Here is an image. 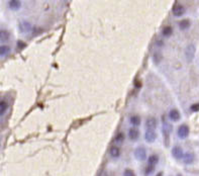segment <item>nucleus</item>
Segmentation results:
<instances>
[{"label": "nucleus", "mask_w": 199, "mask_h": 176, "mask_svg": "<svg viewBox=\"0 0 199 176\" xmlns=\"http://www.w3.org/2000/svg\"><path fill=\"white\" fill-rule=\"evenodd\" d=\"M128 137L131 141L138 140V137H140V132H138L137 128H131L128 132Z\"/></svg>", "instance_id": "1a4fd4ad"}, {"label": "nucleus", "mask_w": 199, "mask_h": 176, "mask_svg": "<svg viewBox=\"0 0 199 176\" xmlns=\"http://www.w3.org/2000/svg\"><path fill=\"white\" fill-rule=\"evenodd\" d=\"M189 133H190V128L187 125H181L177 131V134H178L180 139H186L189 136Z\"/></svg>", "instance_id": "f257e3e1"}, {"label": "nucleus", "mask_w": 199, "mask_h": 176, "mask_svg": "<svg viewBox=\"0 0 199 176\" xmlns=\"http://www.w3.org/2000/svg\"><path fill=\"white\" fill-rule=\"evenodd\" d=\"M194 54H195V47L193 45H189L186 49V57L189 62L192 61V59L194 58Z\"/></svg>", "instance_id": "0eeeda50"}, {"label": "nucleus", "mask_w": 199, "mask_h": 176, "mask_svg": "<svg viewBox=\"0 0 199 176\" xmlns=\"http://www.w3.org/2000/svg\"><path fill=\"white\" fill-rule=\"evenodd\" d=\"M8 5L11 10H18L21 7V2L18 1V0H10L8 2Z\"/></svg>", "instance_id": "f8f14e48"}, {"label": "nucleus", "mask_w": 199, "mask_h": 176, "mask_svg": "<svg viewBox=\"0 0 199 176\" xmlns=\"http://www.w3.org/2000/svg\"><path fill=\"white\" fill-rule=\"evenodd\" d=\"M157 125H158V121L155 118H148L147 121H146V127L149 128V130H152V131H154L155 128H157Z\"/></svg>", "instance_id": "6e6552de"}, {"label": "nucleus", "mask_w": 199, "mask_h": 176, "mask_svg": "<svg viewBox=\"0 0 199 176\" xmlns=\"http://www.w3.org/2000/svg\"><path fill=\"white\" fill-rule=\"evenodd\" d=\"M162 33H163L164 37H170V36H171V34L173 33V29H172L171 26H166V27H164Z\"/></svg>", "instance_id": "aec40b11"}, {"label": "nucleus", "mask_w": 199, "mask_h": 176, "mask_svg": "<svg viewBox=\"0 0 199 176\" xmlns=\"http://www.w3.org/2000/svg\"><path fill=\"white\" fill-rule=\"evenodd\" d=\"M8 108V103L5 101V100H1L0 101V114L3 115L5 114V111H7Z\"/></svg>", "instance_id": "f3484780"}, {"label": "nucleus", "mask_w": 199, "mask_h": 176, "mask_svg": "<svg viewBox=\"0 0 199 176\" xmlns=\"http://www.w3.org/2000/svg\"><path fill=\"white\" fill-rule=\"evenodd\" d=\"M135 86H137V87L138 88V87H141V83H138V81H137V82H135Z\"/></svg>", "instance_id": "a878e982"}, {"label": "nucleus", "mask_w": 199, "mask_h": 176, "mask_svg": "<svg viewBox=\"0 0 199 176\" xmlns=\"http://www.w3.org/2000/svg\"><path fill=\"white\" fill-rule=\"evenodd\" d=\"M109 155L112 157V158H117L120 155V151H119V148L116 146H112L109 150Z\"/></svg>", "instance_id": "ddd939ff"}, {"label": "nucleus", "mask_w": 199, "mask_h": 176, "mask_svg": "<svg viewBox=\"0 0 199 176\" xmlns=\"http://www.w3.org/2000/svg\"><path fill=\"white\" fill-rule=\"evenodd\" d=\"M0 40L1 42H7L9 40V33L6 30H0Z\"/></svg>", "instance_id": "2eb2a0df"}, {"label": "nucleus", "mask_w": 199, "mask_h": 176, "mask_svg": "<svg viewBox=\"0 0 199 176\" xmlns=\"http://www.w3.org/2000/svg\"><path fill=\"white\" fill-rule=\"evenodd\" d=\"M9 52H10V48H9L8 46L2 45L1 47H0V55H1V57L7 56L9 54Z\"/></svg>", "instance_id": "dca6fc26"}, {"label": "nucleus", "mask_w": 199, "mask_h": 176, "mask_svg": "<svg viewBox=\"0 0 199 176\" xmlns=\"http://www.w3.org/2000/svg\"><path fill=\"white\" fill-rule=\"evenodd\" d=\"M124 176H135L134 175V172L131 170V169H126V170L124 171Z\"/></svg>", "instance_id": "b1692460"}, {"label": "nucleus", "mask_w": 199, "mask_h": 176, "mask_svg": "<svg viewBox=\"0 0 199 176\" xmlns=\"http://www.w3.org/2000/svg\"><path fill=\"white\" fill-rule=\"evenodd\" d=\"M169 118L173 121H178L180 118H181V115H180V112L177 109H172L169 112Z\"/></svg>", "instance_id": "9b49d317"}, {"label": "nucleus", "mask_w": 199, "mask_h": 176, "mask_svg": "<svg viewBox=\"0 0 199 176\" xmlns=\"http://www.w3.org/2000/svg\"><path fill=\"white\" fill-rule=\"evenodd\" d=\"M131 124L134 125V127H138V125H141V118L138 115H132L131 118Z\"/></svg>", "instance_id": "6ab92c4d"}, {"label": "nucleus", "mask_w": 199, "mask_h": 176, "mask_svg": "<svg viewBox=\"0 0 199 176\" xmlns=\"http://www.w3.org/2000/svg\"><path fill=\"white\" fill-rule=\"evenodd\" d=\"M145 139L148 143H154L157 139V134L155 133V131L148 130L145 134Z\"/></svg>", "instance_id": "20e7f679"}, {"label": "nucleus", "mask_w": 199, "mask_h": 176, "mask_svg": "<svg viewBox=\"0 0 199 176\" xmlns=\"http://www.w3.org/2000/svg\"><path fill=\"white\" fill-rule=\"evenodd\" d=\"M148 162H149V165L155 166L158 162H159V157L157 155H151L149 157V159H148Z\"/></svg>", "instance_id": "a211bd4d"}, {"label": "nucleus", "mask_w": 199, "mask_h": 176, "mask_svg": "<svg viewBox=\"0 0 199 176\" xmlns=\"http://www.w3.org/2000/svg\"><path fill=\"white\" fill-rule=\"evenodd\" d=\"M190 20H188V19H183L181 20L179 23V27H180V30H187L190 27Z\"/></svg>", "instance_id": "4468645a"}, {"label": "nucleus", "mask_w": 199, "mask_h": 176, "mask_svg": "<svg viewBox=\"0 0 199 176\" xmlns=\"http://www.w3.org/2000/svg\"><path fill=\"white\" fill-rule=\"evenodd\" d=\"M31 23H30L28 21H21L19 23V31L23 33H28V31L31 30Z\"/></svg>", "instance_id": "423d86ee"}, {"label": "nucleus", "mask_w": 199, "mask_h": 176, "mask_svg": "<svg viewBox=\"0 0 199 176\" xmlns=\"http://www.w3.org/2000/svg\"><path fill=\"white\" fill-rule=\"evenodd\" d=\"M124 134H122V133L117 134V136L115 137V142L118 143V144L124 142Z\"/></svg>", "instance_id": "412c9836"}, {"label": "nucleus", "mask_w": 199, "mask_h": 176, "mask_svg": "<svg viewBox=\"0 0 199 176\" xmlns=\"http://www.w3.org/2000/svg\"><path fill=\"white\" fill-rule=\"evenodd\" d=\"M194 159H195L194 154L190 152L184 154V157H183V161H184L185 164H191V163H193Z\"/></svg>", "instance_id": "9d476101"}, {"label": "nucleus", "mask_w": 199, "mask_h": 176, "mask_svg": "<svg viewBox=\"0 0 199 176\" xmlns=\"http://www.w3.org/2000/svg\"><path fill=\"white\" fill-rule=\"evenodd\" d=\"M134 156H135V158H137L138 160H140V161H144V160L147 158L146 149H145L144 147L137 148L135 151H134Z\"/></svg>", "instance_id": "7ed1b4c3"}, {"label": "nucleus", "mask_w": 199, "mask_h": 176, "mask_svg": "<svg viewBox=\"0 0 199 176\" xmlns=\"http://www.w3.org/2000/svg\"><path fill=\"white\" fill-rule=\"evenodd\" d=\"M162 174H163V173L161 172V173H159V175H158V176H162Z\"/></svg>", "instance_id": "bb28decb"}, {"label": "nucleus", "mask_w": 199, "mask_h": 176, "mask_svg": "<svg viewBox=\"0 0 199 176\" xmlns=\"http://www.w3.org/2000/svg\"><path fill=\"white\" fill-rule=\"evenodd\" d=\"M172 155L174 156V158L176 159H183V157H184V152H183V149L181 147L179 146H176L173 148L172 150Z\"/></svg>", "instance_id": "39448f33"}, {"label": "nucleus", "mask_w": 199, "mask_h": 176, "mask_svg": "<svg viewBox=\"0 0 199 176\" xmlns=\"http://www.w3.org/2000/svg\"><path fill=\"white\" fill-rule=\"evenodd\" d=\"M172 11H173V14H174V16L180 17V16H182V15L185 13V7L182 4L176 3V4L173 6Z\"/></svg>", "instance_id": "f03ea898"}, {"label": "nucleus", "mask_w": 199, "mask_h": 176, "mask_svg": "<svg viewBox=\"0 0 199 176\" xmlns=\"http://www.w3.org/2000/svg\"><path fill=\"white\" fill-rule=\"evenodd\" d=\"M190 109H191L192 111H194V112L199 111V103H194V104H192Z\"/></svg>", "instance_id": "4be33fe9"}, {"label": "nucleus", "mask_w": 199, "mask_h": 176, "mask_svg": "<svg viewBox=\"0 0 199 176\" xmlns=\"http://www.w3.org/2000/svg\"><path fill=\"white\" fill-rule=\"evenodd\" d=\"M25 46H26V44L21 42V40H18V42H17V48L18 49H20V50L23 49V48H25Z\"/></svg>", "instance_id": "393cba45"}, {"label": "nucleus", "mask_w": 199, "mask_h": 176, "mask_svg": "<svg viewBox=\"0 0 199 176\" xmlns=\"http://www.w3.org/2000/svg\"><path fill=\"white\" fill-rule=\"evenodd\" d=\"M155 170V168H154V166H151L149 165V167H147L146 169V175H149V174H152L154 172Z\"/></svg>", "instance_id": "5701e85b"}]
</instances>
